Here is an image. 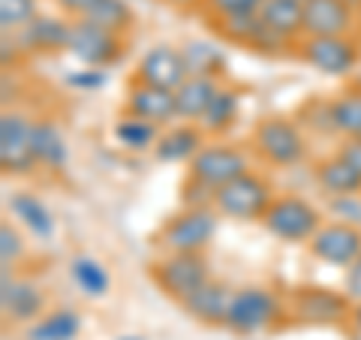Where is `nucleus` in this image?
<instances>
[{
	"label": "nucleus",
	"instance_id": "nucleus-1",
	"mask_svg": "<svg viewBox=\"0 0 361 340\" xmlns=\"http://www.w3.org/2000/svg\"><path fill=\"white\" fill-rule=\"evenodd\" d=\"M250 151L256 160L274 169H289L307 160V133L298 121L268 115L250 133Z\"/></svg>",
	"mask_w": 361,
	"mask_h": 340
},
{
	"label": "nucleus",
	"instance_id": "nucleus-2",
	"mask_svg": "<svg viewBox=\"0 0 361 340\" xmlns=\"http://www.w3.org/2000/svg\"><path fill=\"white\" fill-rule=\"evenodd\" d=\"M280 322H289L286 296H280V292L268 286H241L232 296L229 316H226L223 328H229L238 337H253V334L271 332Z\"/></svg>",
	"mask_w": 361,
	"mask_h": 340
},
{
	"label": "nucleus",
	"instance_id": "nucleus-3",
	"mask_svg": "<svg viewBox=\"0 0 361 340\" xmlns=\"http://www.w3.org/2000/svg\"><path fill=\"white\" fill-rule=\"evenodd\" d=\"M274 196H277L274 184L262 172L250 169V172H244L235 181H229V184L214 190V208H217L220 217H229L238 223H250V220L262 223Z\"/></svg>",
	"mask_w": 361,
	"mask_h": 340
},
{
	"label": "nucleus",
	"instance_id": "nucleus-4",
	"mask_svg": "<svg viewBox=\"0 0 361 340\" xmlns=\"http://www.w3.org/2000/svg\"><path fill=\"white\" fill-rule=\"evenodd\" d=\"M220 214L214 205L205 208H180L175 217H169L160 232L154 235V244L166 253H202L217 235Z\"/></svg>",
	"mask_w": 361,
	"mask_h": 340
},
{
	"label": "nucleus",
	"instance_id": "nucleus-5",
	"mask_svg": "<svg viewBox=\"0 0 361 340\" xmlns=\"http://www.w3.org/2000/svg\"><path fill=\"white\" fill-rule=\"evenodd\" d=\"M286 320L298 325H349L353 301L329 286H298L286 292Z\"/></svg>",
	"mask_w": 361,
	"mask_h": 340
},
{
	"label": "nucleus",
	"instance_id": "nucleus-6",
	"mask_svg": "<svg viewBox=\"0 0 361 340\" xmlns=\"http://www.w3.org/2000/svg\"><path fill=\"white\" fill-rule=\"evenodd\" d=\"M322 211L310 205L304 196H295V193H283V196H274V202L268 205L262 226L280 238L286 244H307L310 238L319 232L322 226Z\"/></svg>",
	"mask_w": 361,
	"mask_h": 340
},
{
	"label": "nucleus",
	"instance_id": "nucleus-7",
	"mask_svg": "<svg viewBox=\"0 0 361 340\" xmlns=\"http://www.w3.org/2000/svg\"><path fill=\"white\" fill-rule=\"evenodd\" d=\"M295 54L322 75L353 78L361 63V42L353 33L349 37H301L295 42Z\"/></svg>",
	"mask_w": 361,
	"mask_h": 340
},
{
	"label": "nucleus",
	"instance_id": "nucleus-8",
	"mask_svg": "<svg viewBox=\"0 0 361 340\" xmlns=\"http://www.w3.org/2000/svg\"><path fill=\"white\" fill-rule=\"evenodd\" d=\"M148 274L163 289V296L175 298L178 304L187 301L199 286H205L211 280L208 259L202 253H166L160 259H154Z\"/></svg>",
	"mask_w": 361,
	"mask_h": 340
},
{
	"label": "nucleus",
	"instance_id": "nucleus-9",
	"mask_svg": "<svg viewBox=\"0 0 361 340\" xmlns=\"http://www.w3.org/2000/svg\"><path fill=\"white\" fill-rule=\"evenodd\" d=\"M250 151L244 145L232 142H205L202 151L187 163V175L199 178L202 184H208L211 190H217L223 184H229L238 175L250 172Z\"/></svg>",
	"mask_w": 361,
	"mask_h": 340
},
{
	"label": "nucleus",
	"instance_id": "nucleus-10",
	"mask_svg": "<svg viewBox=\"0 0 361 340\" xmlns=\"http://www.w3.org/2000/svg\"><path fill=\"white\" fill-rule=\"evenodd\" d=\"M66 54L75 58L82 66L106 70V66H115L123 58V37L121 33H111L106 28L94 25L90 18H73Z\"/></svg>",
	"mask_w": 361,
	"mask_h": 340
},
{
	"label": "nucleus",
	"instance_id": "nucleus-11",
	"mask_svg": "<svg viewBox=\"0 0 361 340\" xmlns=\"http://www.w3.org/2000/svg\"><path fill=\"white\" fill-rule=\"evenodd\" d=\"M0 169L6 175H30L37 169L33 118L18 109H4V115H0Z\"/></svg>",
	"mask_w": 361,
	"mask_h": 340
},
{
	"label": "nucleus",
	"instance_id": "nucleus-12",
	"mask_svg": "<svg viewBox=\"0 0 361 340\" xmlns=\"http://www.w3.org/2000/svg\"><path fill=\"white\" fill-rule=\"evenodd\" d=\"M49 308V292H45L37 280L30 277H16L4 268V280H0V310H4L6 322H37L45 316Z\"/></svg>",
	"mask_w": 361,
	"mask_h": 340
},
{
	"label": "nucleus",
	"instance_id": "nucleus-13",
	"mask_svg": "<svg viewBox=\"0 0 361 340\" xmlns=\"http://www.w3.org/2000/svg\"><path fill=\"white\" fill-rule=\"evenodd\" d=\"M307 250L325 265H334V268L353 265L361 256V226L341 223V220L322 223L319 232L307 241Z\"/></svg>",
	"mask_w": 361,
	"mask_h": 340
},
{
	"label": "nucleus",
	"instance_id": "nucleus-14",
	"mask_svg": "<svg viewBox=\"0 0 361 340\" xmlns=\"http://www.w3.org/2000/svg\"><path fill=\"white\" fill-rule=\"evenodd\" d=\"M187 75L190 73H187V63H184L180 49L160 42V45H151V49L139 58L135 73H133V82L175 90V87H180V82H184Z\"/></svg>",
	"mask_w": 361,
	"mask_h": 340
},
{
	"label": "nucleus",
	"instance_id": "nucleus-15",
	"mask_svg": "<svg viewBox=\"0 0 361 340\" xmlns=\"http://www.w3.org/2000/svg\"><path fill=\"white\" fill-rule=\"evenodd\" d=\"M211 28L214 33H220L226 42L232 45H241V49H250V51H262V54H280L289 45L283 40H277L271 33L262 18L256 16H238V18H211Z\"/></svg>",
	"mask_w": 361,
	"mask_h": 340
},
{
	"label": "nucleus",
	"instance_id": "nucleus-16",
	"mask_svg": "<svg viewBox=\"0 0 361 340\" xmlns=\"http://www.w3.org/2000/svg\"><path fill=\"white\" fill-rule=\"evenodd\" d=\"M70 28H73L70 18L37 13L18 33H13V37L25 54H58V51H66Z\"/></svg>",
	"mask_w": 361,
	"mask_h": 340
},
{
	"label": "nucleus",
	"instance_id": "nucleus-17",
	"mask_svg": "<svg viewBox=\"0 0 361 340\" xmlns=\"http://www.w3.org/2000/svg\"><path fill=\"white\" fill-rule=\"evenodd\" d=\"M355 33V13L349 0H307L304 37H349Z\"/></svg>",
	"mask_w": 361,
	"mask_h": 340
},
{
	"label": "nucleus",
	"instance_id": "nucleus-18",
	"mask_svg": "<svg viewBox=\"0 0 361 340\" xmlns=\"http://www.w3.org/2000/svg\"><path fill=\"white\" fill-rule=\"evenodd\" d=\"M123 115H133V118L151 121V123H157V127H166V123H172L178 118L175 90L142 85V82H130L127 99H123Z\"/></svg>",
	"mask_w": 361,
	"mask_h": 340
},
{
	"label": "nucleus",
	"instance_id": "nucleus-19",
	"mask_svg": "<svg viewBox=\"0 0 361 340\" xmlns=\"http://www.w3.org/2000/svg\"><path fill=\"white\" fill-rule=\"evenodd\" d=\"M232 296H235V289H229L226 283L208 280L205 286H199L187 301H180V308L202 325H226Z\"/></svg>",
	"mask_w": 361,
	"mask_h": 340
},
{
	"label": "nucleus",
	"instance_id": "nucleus-20",
	"mask_svg": "<svg viewBox=\"0 0 361 340\" xmlns=\"http://www.w3.org/2000/svg\"><path fill=\"white\" fill-rule=\"evenodd\" d=\"M205 139L208 135L202 133L199 123L184 121L178 127H169L166 133H160V139L154 145V157L160 163H190L202 151Z\"/></svg>",
	"mask_w": 361,
	"mask_h": 340
},
{
	"label": "nucleus",
	"instance_id": "nucleus-21",
	"mask_svg": "<svg viewBox=\"0 0 361 340\" xmlns=\"http://www.w3.org/2000/svg\"><path fill=\"white\" fill-rule=\"evenodd\" d=\"M33 157H37V166L49 169V172H63L66 160H70V145H66L58 121L33 118Z\"/></svg>",
	"mask_w": 361,
	"mask_h": 340
},
{
	"label": "nucleus",
	"instance_id": "nucleus-22",
	"mask_svg": "<svg viewBox=\"0 0 361 340\" xmlns=\"http://www.w3.org/2000/svg\"><path fill=\"white\" fill-rule=\"evenodd\" d=\"M262 25L274 33L277 40L295 49V42L304 37V4L301 0H265L259 9Z\"/></svg>",
	"mask_w": 361,
	"mask_h": 340
},
{
	"label": "nucleus",
	"instance_id": "nucleus-23",
	"mask_svg": "<svg viewBox=\"0 0 361 340\" xmlns=\"http://www.w3.org/2000/svg\"><path fill=\"white\" fill-rule=\"evenodd\" d=\"M238 111H241V87L220 85L217 94H214V99H211V106L205 109V115H202L196 123L202 127V133H205V135H211V139H220V135H226L235 127Z\"/></svg>",
	"mask_w": 361,
	"mask_h": 340
},
{
	"label": "nucleus",
	"instance_id": "nucleus-24",
	"mask_svg": "<svg viewBox=\"0 0 361 340\" xmlns=\"http://www.w3.org/2000/svg\"><path fill=\"white\" fill-rule=\"evenodd\" d=\"M223 82L220 78H208V75H187L180 87H175V111L178 121H199L205 115V109L211 106L214 94Z\"/></svg>",
	"mask_w": 361,
	"mask_h": 340
},
{
	"label": "nucleus",
	"instance_id": "nucleus-25",
	"mask_svg": "<svg viewBox=\"0 0 361 340\" xmlns=\"http://www.w3.org/2000/svg\"><path fill=\"white\" fill-rule=\"evenodd\" d=\"M316 187H319L325 196H353V193H361V172L353 169L341 154H331L325 160L316 163L313 169Z\"/></svg>",
	"mask_w": 361,
	"mask_h": 340
},
{
	"label": "nucleus",
	"instance_id": "nucleus-26",
	"mask_svg": "<svg viewBox=\"0 0 361 340\" xmlns=\"http://www.w3.org/2000/svg\"><path fill=\"white\" fill-rule=\"evenodd\" d=\"M6 205H9V211H13V217H18L21 223L27 226L30 235L42 238V241H49V238L54 235V217H51V211L45 208V202L37 199L33 193L16 190L13 196H9Z\"/></svg>",
	"mask_w": 361,
	"mask_h": 340
},
{
	"label": "nucleus",
	"instance_id": "nucleus-27",
	"mask_svg": "<svg viewBox=\"0 0 361 340\" xmlns=\"http://www.w3.org/2000/svg\"><path fill=\"white\" fill-rule=\"evenodd\" d=\"M82 334V316L73 308H58L30 322L27 340H75Z\"/></svg>",
	"mask_w": 361,
	"mask_h": 340
},
{
	"label": "nucleus",
	"instance_id": "nucleus-28",
	"mask_svg": "<svg viewBox=\"0 0 361 340\" xmlns=\"http://www.w3.org/2000/svg\"><path fill=\"white\" fill-rule=\"evenodd\" d=\"M180 54H184L187 73L190 75H208V78H223L226 73V54L223 49H217L214 42L205 40H190L180 45Z\"/></svg>",
	"mask_w": 361,
	"mask_h": 340
},
{
	"label": "nucleus",
	"instance_id": "nucleus-29",
	"mask_svg": "<svg viewBox=\"0 0 361 340\" xmlns=\"http://www.w3.org/2000/svg\"><path fill=\"white\" fill-rule=\"evenodd\" d=\"M70 274H73L75 286L82 289V296H87V298H106L109 296L111 274H109V268L99 262V259L78 253L70 262Z\"/></svg>",
	"mask_w": 361,
	"mask_h": 340
},
{
	"label": "nucleus",
	"instance_id": "nucleus-30",
	"mask_svg": "<svg viewBox=\"0 0 361 340\" xmlns=\"http://www.w3.org/2000/svg\"><path fill=\"white\" fill-rule=\"evenodd\" d=\"M331 121L334 133L341 139H361V90L343 87L337 97H331Z\"/></svg>",
	"mask_w": 361,
	"mask_h": 340
},
{
	"label": "nucleus",
	"instance_id": "nucleus-31",
	"mask_svg": "<svg viewBox=\"0 0 361 340\" xmlns=\"http://www.w3.org/2000/svg\"><path fill=\"white\" fill-rule=\"evenodd\" d=\"M157 139H160V127L151 121H142V118H133V115H123L115 123V142L121 145L123 151H133V154H142V151H154Z\"/></svg>",
	"mask_w": 361,
	"mask_h": 340
},
{
	"label": "nucleus",
	"instance_id": "nucleus-32",
	"mask_svg": "<svg viewBox=\"0 0 361 340\" xmlns=\"http://www.w3.org/2000/svg\"><path fill=\"white\" fill-rule=\"evenodd\" d=\"M82 18H90L94 25L106 28L111 33H121V37H127L135 25V16L127 0H94V6L87 9V16Z\"/></svg>",
	"mask_w": 361,
	"mask_h": 340
},
{
	"label": "nucleus",
	"instance_id": "nucleus-33",
	"mask_svg": "<svg viewBox=\"0 0 361 340\" xmlns=\"http://www.w3.org/2000/svg\"><path fill=\"white\" fill-rule=\"evenodd\" d=\"M298 123L310 133L319 135H337L334 133V121H331V99L322 97H310L307 103L298 109Z\"/></svg>",
	"mask_w": 361,
	"mask_h": 340
},
{
	"label": "nucleus",
	"instance_id": "nucleus-34",
	"mask_svg": "<svg viewBox=\"0 0 361 340\" xmlns=\"http://www.w3.org/2000/svg\"><path fill=\"white\" fill-rule=\"evenodd\" d=\"M37 16V0H0V28L4 33H18Z\"/></svg>",
	"mask_w": 361,
	"mask_h": 340
},
{
	"label": "nucleus",
	"instance_id": "nucleus-35",
	"mask_svg": "<svg viewBox=\"0 0 361 340\" xmlns=\"http://www.w3.org/2000/svg\"><path fill=\"white\" fill-rule=\"evenodd\" d=\"M265 0H202L208 21L211 18H238V16H256Z\"/></svg>",
	"mask_w": 361,
	"mask_h": 340
},
{
	"label": "nucleus",
	"instance_id": "nucleus-36",
	"mask_svg": "<svg viewBox=\"0 0 361 340\" xmlns=\"http://www.w3.org/2000/svg\"><path fill=\"white\" fill-rule=\"evenodd\" d=\"M0 259H4V268H16L21 259H25V241H21V232L9 223L0 226Z\"/></svg>",
	"mask_w": 361,
	"mask_h": 340
},
{
	"label": "nucleus",
	"instance_id": "nucleus-37",
	"mask_svg": "<svg viewBox=\"0 0 361 340\" xmlns=\"http://www.w3.org/2000/svg\"><path fill=\"white\" fill-rule=\"evenodd\" d=\"M180 205L184 208H205V205H214V190L208 184H202L199 178L187 175L184 187H180Z\"/></svg>",
	"mask_w": 361,
	"mask_h": 340
},
{
	"label": "nucleus",
	"instance_id": "nucleus-38",
	"mask_svg": "<svg viewBox=\"0 0 361 340\" xmlns=\"http://www.w3.org/2000/svg\"><path fill=\"white\" fill-rule=\"evenodd\" d=\"M109 82V73L106 70H97V66H82V70H73V73H66V85L75 87V90H99V87H106Z\"/></svg>",
	"mask_w": 361,
	"mask_h": 340
},
{
	"label": "nucleus",
	"instance_id": "nucleus-39",
	"mask_svg": "<svg viewBox=\"0 0 361 340\" xmlns=\"http://www.w3.org/2000/svg\"><path fill=\"white\" fill-rule=\"evenodd\" d=\"M331 214L341 223L361 226V193H353V196H334L331 199Z\"/></svg>",
	"mask_w": 361,
	"mask_h": 340
},
{
	"label": "nucleus",
	"instance_id": "nucleus-40",
	"mask_svg": "<svg viewBox=\"0 0 361 340\" xmlns=\"http://www.w3.org/2000/svg\"><path fill=\"white\" fill-rule=\"evenodd\" d=\"M343 292L353 304H361V256L355 259L353 265H346V274H343Z\"/></svg>",
	"mask_w": 361,
	"mask_h": 340
},
{
	"label": "nucleus",
	"instance_id": "nucleus-41",
	"mask_svg": "<svg viewBox=\"0 0 361 340\" xmlns=\"http://www.w3.org/2000/svg\"><path fill=\"white\" fill-rule=\"evenodd\" d=\"M337 154H341L353 169H358V172H361V139H341V145H337Z\"/></svg>",
	"mask_w": 361,
	"mask_h": 340
},
{
	"label": "nucleus",
	"instance_id": "nucleus-42",
	"mask_svg": "<svg viewBox=\"0 0 361 340\" xmlns=\"http://www.w3.org/2000/svg\"><path fill=\"white\" fill-rule=\"evenodd\" d=\"M66 16H73V18H82V16H87V9L94 6V0H54Z\"/></svg>",
	"mask_w": 361,
	"mask_h": 340
},
{
	"label": "nucleus",
	"instance_id": "nucleus-43",
	"mask_svg": "<svg viewBox=\"0 0 361 340\" xmlns=\"http://www.w3.org/2000/svg\"><path fill=\"white\" fill-rule=\"evenodd\" d=\"M169 6H178V9H196L202 6V0H166Z\"/></svg>",
	"mask_w": 361,
	"mask_h": 340
},
{
	"label": "nucleus",
	"instance_id": "nucleus-44",
	"mask_svg": "<svg viewBox=\"0 0 361 340\" xmlns=\"http://www.w3.org/2000/svg\"><path fill=\"white\" fill-rule=\"evenodd\" d=\"M349 328H358L361 332V304H353V320H349Z\"/></svg>",
	"mask_w": 361,
	"mask_h": 340
},
{
	"label": "nucleus",
	"instance_id": "nucleus-45",
	"mask_svg": "<svg viewBox=\"0 0 361 340\" xmlns=\"http://www.w3.org/2000/svg\"><path fill=\"white\" fill-rule=\"evenodd\" d=\"M349 85H353V87H358V90H361V70H355V75H353V82H349Z\"/></svg>",
	"mask_w": 361,
	"mask_h": 340
},
{
	"label": "nucleus",
	"instance_id": "nucleus-46",
	"mask_svg": "<svg viewBox=\"0 0 361 340\" xmlns=\"http://www.w3.org/2000/svg\"><path fill=\"white\" fill-rule=\"evenodd\" d=\"M118 340H145V337L142 334H121Z\"/></svg>",
	"mask_w": 361,
	"mask_h": 340
},
{
	"label": "nucleus",
	"instance_id": "nucleus-47",
	"mask_svg": "<svg viewBox=\"0 0 361 340\" xmlns=\"http://www.w3.org/2000/svg\"><path fill=\"white\" fill-rule=\"evenodd\" d=\"M349 340H361V332H358V328H349Z\"/></svg>",
	"mask_w": 361,
	"mask_h": 340
},
{
	"label": "nucleus",
	"instance_id": "nucleus-48",
	"mask_svg": "<svg viewBox=\"0 0 361 340\" xmlns=\"http://www.w3.org/2000/svg\"><path fill=\"white\" fill-rule=\"evenodd\" d=\"M301 4H307V0H301Z\"/></svg>",
	"mask_w": 361,
	"mask_h": 340
}]
</instances>
